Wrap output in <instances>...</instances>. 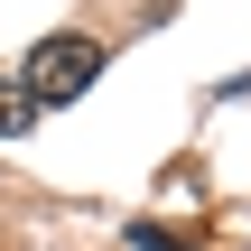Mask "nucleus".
Instances as JSON below:
<instances>
[{"instance_id":"3","label":"nucleus","mask_w":251,"mask_h":251,"mask_svg":"<svg viewBox=\"0 0 251 251\" xmlns=\"http://www.w3.org/2000/svg\"><path fill=\"white\" fill-rule=\"evenodd\" d=\"M130 242H140V251H196V242H177L168 224H130Z\"/></svg>"},{"instance_id":"1","label":"nucleus","mask_w":251,"mask_h":251,"mask_svg":"<svg viewBox=\"0 0 251 251\" xmlns=\"http://www.w3.org/2000/svg\"><path fill=\"white\" fill-rule=\"evenodd\" d=\"M93 75H102V47H93L84 28L37 37V47H28V65H19V84H28V102H37V112H56V102L93 93Z\"/></svg>"},{"instance_id":"2","label":"nucleus","mask_w":251,"mask_h":251,"mask_svg":"<svg viewBox=\"0 0 251 251\" xmlns=\"http://www.w3.org/2000/svg\"><path fill=\"white\" fill-rule=\"evenodd\" d=\"M28 130H37V102L19 75H0V140H28Z\"/></svg>"}]
</instances>
